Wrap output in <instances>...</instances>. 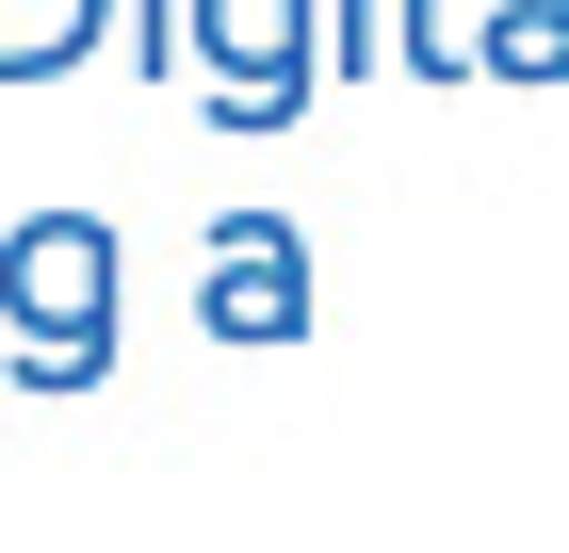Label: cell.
Here are the masks:
<instances>
[{
  "label": "cell",
  "mask_w": 569,
  "mask_h": 553,
  "mask_svg": "<svg viewBox=\"0 0 569 553\" xmlns=\"http://www.w3.org/2000/svg\"><path fill=\"white\" fill-rule=\"evenodd\" d=\"M179 82L212 130H293L326 98V0H179Z\"/></svg>",
  "instance_id": "obj_2"
},
{
  "label": "cell",
  "mask_w": 569,
  "mask_h": 553,
  "mask_svg": "<svg viewBox=\"0 0 569 553\" xmlns=\"http://www.w3.org/2000/svg\"><path fill=\"white\" fill-rule=\"evenodd\" d=\"M0 342H17L33 391H98L114 375V228L98 213L0 228Z\"/></svg>",
  "instance_id": "obj_1"
},
{
  "label": "cell",
  "mask_w": 569,
  "mask_h": 553,
  "mask_svg": "<svg viewBox=\"0 0 569 553\" xmlns=\"http://www.w3.org/2000/svg\"><path fill=\"white\" fill-rule=\"evenodd\" d=\"M131 66H147V82H179V0H131Z\"/></svg>",
  "instance_id": "obj_7"
},
{
  "label": "cell",
  "mask_w": 569,
  "mask_h": 553,
  "mask_svg": "<svg viewBox=\"0 0 569 553\" xmlns=\"http://www.w3.org/2000/svg\"><path fill=\"white\" fill-rule=\"evenodd\" d=\"M375 33H391V66H423V82H472V0H375Z\"/></svg>",
  "instance_id": "obj_6"
},
{
  "label": "cell",
  "mask_w": 569,
  "mask_h": 553,
  "mask_svg": "<svg viewBox=\"0 0 569 553\" xmlns=\"http://www.w3.org/2000/svg\"><path fill=\"white\" fill-rule=\"evenodd\" d=\"M309 228L293 213H228L212 228V260H196V326L212 342H244V358H277V342H309Z\"/></svg>",
  "instance_id": "obj_3"
},
{
  "label": "cell",
  "mask_w": 569,
  "mask_h": 553,
  "mask_svg": "<svg viewBox=\"0 0 569 553\" xmlns=\"http://www.w3.org/2000/svg\"><path fill=\"white\" fill-rule=\"evenodd\" d=\"M472 82H569V0H472Z\"/></svg>",
  "instance_id": "obj_4"
},
{
  "label": "cell",
  "mask_w": 569,
  "mask_h": 553,
  "mask_svg": "<svg viewBox=\"0 0 569 553\" xmlns=\"http://www.w3.org/2000/svg\"><path fill=\"white\" fill-rule=\"evenodd\" d=\"M114 33V0H0V82H66Z\"/></svg>",
  "instance_id": "obj_5"
}]
</instances>
